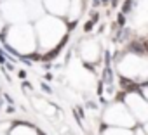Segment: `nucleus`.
Returning <instances> with one entry per match:
<instances>
[{
	"label": "nucleus",
	"instance_id": "3",
	"mask_svg": "<svg viewBox=\"0 0 148 135\" xmlns=\"http://www.w3.org/2000/svg\"><path fill=\"white\" fill-rule=\"evenodd\" d=\"M112 78H113V73H112V70H110V66H106V68H105V82H106V83H112Z\"/></svg>",
	"mask_w": 148,
	"mask_h": 135
},
{
	"label": "nucleus",
	"instance_id": "9",
	"mask_svg": "<svg viewBox=\"0 0 148 135\" xmlns=\"http://www.w3.org/2000/svg\"><path fill=\"white\" fill-rule=\"evenodd\" d=\"M99 2H103V4H108V0H99Z\"/></svg>",
	"mask_w": 148,
	"mask_h": 135
},
{
	"label": "nucleus",
	"instance_id": "6",
	"mask_svg": "<svg viewBox=\"0 0 148 135\" xmlns=\"http://www.w3.org/2000/svg\"><path fill=\"white\" fill-rule=\"evenodd\" d=\"M92 26H94V21L91 19V21H89V23L84 26V30H86V31H91V30H92Z\"/></svg>",
	"mask_w": 148,
	"mask_h": 135
},
{
	"label": "nucleus",
	"instance_id": "2",
	"mask_svg": "<svg viewBox=\"0 0 148 135\" xmlns=\"http://www.w3.org/2000/svg\"><path fill=\"white\" fill-rule=\"evenodd\" d=\"M132 0H125V2L122 4V14H127V12H131L132 11Z\"/></svg>",
	"mask_w": 148,
	"mask_h": 135
},
{
	"label": "nucleus",
	"instance_id": "1",
	"mask_svg": "<svg viewBox=\"0 0 148 135\" xmlns=\"http://www.w3.org/2000/svg\"><path fill=\"white\" fill-rule=\"evenodd\" d=\"M129 52H132V54H136V55H143V54H145V47H143V43H139V42H131Z\"/></svg>",
	"mask_w": 148,
	"mask_h": 135
},
{
	"label": "nucleus",
	"instance_id": "5",
	"mask_svg": "<svg viewBox=\"0 0 148 135\" xmlns=\"http://www.w3.org/2000/svg\"><path fill=\"white\" fill-rule=\"evenodd\" d=\"M129 83H131V80H127V78H120V87H122V88H125Z\"/></svg>",
	"mask_w": 148,
	"mask_h": 135
},
{
	"label": "nucleus",
	"instance_id": "8",
	"mask_svg": "<svg viewBox=\"0 0 148 135\" xmlns=\"http://www.w3.org/2000/svg\"><path fill=\"white\" fill-rule=\"evenodd\" d=\"M117 4H119L117 0H112V7H117Z\"/></svg>",
	"mask_w": 148,
	"mask_h": 135
},
{
	"label": "nucleus",
	"instance_id": "4",
	"mask_svg": "<svg viewBox=\"0 0 148 135\" xmlns=\"http://www.w3.org/2000/svg\"><path fill=\"white\" fill-rule=\"evenodd\" d=\"M117 23H119V26H124V24H125V14L120 12V14L117 16Z\"/></svg>",
	"mask_w": 148,
	"mask_h": 135
},
{
	"label": "nucleus",
	"instance_id": "7",
	"mask_svg": "<svg viewBox=\"0 0 148 135\" xmlns=\"http://www.w3.org/2000/svg\"><path fill=\"white\" fill-rule=\"evenodd\" d=\"M143 47H145V54H148V40L143 42Z\"/></svg>",
	"mask_w": 148,
	"mask_h": 135
}]
</instances>
